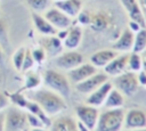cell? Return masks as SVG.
I'll return each instance as SVG.
<instances>
[{"label": "cell", "instance_id": "1", "mask_svg": "<svg viewBox=\"0 0 146 131\" xmlns=\"http://www.w3.org/2000/svg\"><path fill=\"white\" fill-rule=\"evenodd\" d=\"M29 98L35 101L50 117L62 113L67 107L65 98L48 88H36L34 90H30Z\"/></svg>", "mask_w": 146, "mask_h": 131}, {"label": "cell", "instance_id": "16", "mask_svg": "<svg viewBox=\"0 0 146 131\" xmlns=\"http://www.w3.org/2000/svg\"><path fill=\"white\" fill-rule=\"evenodd\" d=\"M133 36L135 33L132 31H130L128 27L124 28L121 34L119 35V38L115 40V42L112 46V49H114L115 51H120V52H129L130 50H132V46H133Z\"/></svg>", "mask_w": 146, "mask_h": 131}, {"label": "cell", "instance_id": "12", "mask_svg": "<svg viewBox=\"0 0 146 131\" xmlns=\"http://www.w3.org/2000/svg\"><path fill=\"white\" fill-rule=\"evenodd\" d=\"M40 46L47 54V57L55 58L60 52H63V41L56 35H42L40 39Z\"/></svg>", "mask_w": 146, "mask_h": 131}, {"label": "cell", "instance_id": "27", "mask_svg": "<svg viewBox=\"0 0 146 131\" xmlns=\"http://www.w3.org/2000/svg\"><path fill=\"white\" fill-rule=\"evenodd\" d=\"M24 1L34 13H39V14H43L51 6V0H24Z\"/></svg>", "mask_w": 146, "mask_h": 131}, {"label": "cell", "instance_id": "22", "mask_svg": "<svg viewBox=\"0 0 146 131\" xmlns=\"http://www.w3.org/2000/svg\"><path fill=\"white\" fill-rule=\"evenodd\" d=\"M124 106V96L116 88H112L108 92L103 107L104 108H123Z\"/></svg>", "mask_w": 146, "mask_h": 131}, {"label": "cell", "instance_id": "36", "mask_svg": "<svg viewBox=\"0 0 146 131\" xmlns=\"http://www.w3.org/2000/svg\"><path fill=\"white\" fill-rule=\"evenodd\" d=\"M128 28L130 30V31H132L133 33H136V32H138L140 28H143L137 22H135V21H129V23H128Z\"/></svg>", "mask_w": 146, "mask_h": 131}, {"label": "cell", "instance_id": "33", "mask_svg": "<svg viewBox=\"0 0 146 131\" xmlns=\"http://www.w3.org/2000/svg\"><path fill=\"white\" fill-rule=\"evenodd\" d=\"M91 15H92V14H90L89 10H83V9H82L75 18H78V22H79L81 25H89L90 19H91Z\"/></svg>", "mask_w": 146, "mask_h": 131}, {"label": "cell", "instance_id": "38", "mask_svg": "<svg viewBox=\"0 0 146 131\" xmlns=\"http://www.w3.org/2000/svg\"><path fill=\"white\" fill-rule=\"evenodd\" d=\"M138 3L140 6V9H141L143 15H144L145 21H146V0H138Z\"/></svg>", "mask_w": 146, "mask_h": 131}, {"label": "cell", "instance_id": "30", "mask_svg": "<svg viewBox=\"0 0 146 131\" xmlns=\"http://www.w3.org/2000/svg\"><path fill=\"white\" fill-rule=\"evenodd\" d=\"M35 62L32 57V54H31V49H27L26 48V52H25V57H24V60H23V64H22V68H21V72H27V71H31L34 66Z\"/></svg>", "mask_w": 146, "mask_h": 131}, {"label": "cell", "instance_id": "23", "mask_svg": "<svg viewBox=\"0 0 146 131\" xmlns=\"http://www.w3.org/2000/svg\"><path fill=\"white\" fill-rule=\"evenodd\" d=\"M108 24H110L108 17L103 13H97V14L91 15L89 26L91 30H94L96 32H102L108 27Z\"/></svg>", "mask_w": 146, "mask_h": 131}, {"label": "cell", "instance_id": "31", "mask_svg": "<svg viewBox=\"0 0 146 131\" xmlns=\"http://www.w3.org/2000/svg\"><path fill=\"white\" fill-rule=\"evenodd\" d=\"M26 121H27V124H29L30 128H41V126L46 128V125L42 122V120L39 116H36V115H34L32 113H27L26 112Z\"/></svg>", "mask_w": 146, "mask_h": 131}, {"label": "cell", "instance_id": "32", "mask_svg": "<svg viewBox=\"0 0 146 131\" xmlns=\"http://www.w3.org/2000/svg\"><path fill=\"white\" fill-rule=\"evenodd\" d=\"M0 44L1 46H8V31L6 22L0 19Z\"/></svg>", "mask_w": 146, "mask_h": 131}, {"label": "cell", "instance_id": "7", "mask_svg": "<svg viewBox=\"0 0 146 131\" xmlns=\"http://www.w3.org/2000/svg\"><path fill=\"white\" fill-rule=\"evenodd\" d=\"M83 63V56L81 52L74 50H67L60 52L54 58V64L57 68L63 71H70Z\"/></svg>", "mask_w": 146, "mask_h": 131}, {"label": "cell", "instance_id": "14", "mask_svg": "<svg viewBox=\"0 0 146 131\" xmlns=\"http://www.w3.org/2000/svg\"><path fill=\"white\" fill-rule=\"evenodd\" d=\"M128 56L129 52H122V54H117L105 67H104V72L108 75V76H116L123 72L127 71V63H128Z\"/></svg>", "mask_w": 146, "mask_h": 131}, {"label": "cell", "instance_id": "41", "mask_svg": "<svg viewBox=\"0 0 146 131\" xmlns=\"http://www.w3.org/2000/svg\"><path fill=\"white\" fill-rule=\"evenodd\" d=\"M0 131H5V112H0Z\"/></svg>", "mask_w": 146, "mask_h": 131}, {"label": "cell", "instance_id": "18", "mask_svg": "<svg viewBox=\"0 0 146 131\" xmlns=\"http://www.w3.org/2000/svg\"><path fill=\"white\" fill-rule=\"evenodd\" d=\"M116 55L117 51L114 49H100L90 56V63L97 68H104Z\"/></svg>", "mask_w": 146, "mask_h": 131}, {"label": "cell", "instance_id": "13", "mask_svg": "<svg viewBox=\"0 0 146 131\" xmlns=\"http://www.w3.org/2000/svg\"><path fill=\"white\" fill-rule=\"evenodd\" d=\"M130 21L137 22L141 27H146V21L138 3V0H120Z\"/></svg>", "mask_w": 146, "mask_h": 131}, {"label": "cell", "instance_id": "45", "mask_svg": "<svg viewBox=\"0 0 146 131\" xmlns=\"http://www.w3.org/2000/svg\"><path fill=\"white\" fill-rule=\"evenodd\" d=\"M54 1H62V0H54Z\"/></svg>", "mask_w": 146, "mask_h": 131}, {"label": "cell", "instance_id": "37", "mask_svg": "<svg viewBox=\"0 0 146 131\" xmlns=\"http://www.w3.org/2000/svg\"><path fill=\"white\" fill-rule=\"evenodd\" d=\"M66 34H67V28H65V30H57V32H56V36L58 38V39H60L62 41L65 39V36H66Z\"/></svg>", "mask_w": 146, "mask_h": 131}, {"label": "cell", "instance_id": "40", "mask_svg": "<svg viewBox=\"0 0 146 131\" xmlns=\"http://www.w3.org/2000/svg\"><path fill=\"white\" fill-rule=\"evenodd\" d=\"M76 124H78V131H94L91 129H89L88 126H86L84 124H82L81 122L76 121Z\"/></svg>", "mask_w": 146, "mask_h": 131}, {"label": "cell", "instance_id": "26", "mask_svg": "<svg viewBox=\"0 0 146 131\" xmlns=\"http://www.w3.org/2000/svg\"><path fill=\"white\" fill-rule=\"evenodd\" d=\"M143 68V58L141 54L131 51L128 56V63H127V71H131L133 73L139 72Z\"/></svg>", "mask_w": 146, "mask_h": 131}, {"label": "cell", "instance_id": "9", "mask_svg": "<svg viewBox=\"0 0 146 131\" xmlns=\"http://www.w3.org/2000/svg\"><path fill=\"white\" fill-rule=\"evenodd\" d=\"M42 15L56 30H65L72 25V18L68 17L66 14H64L62 10H59L55 6L49 7Z\"/></svg>", "mask_w": 146, "mask_h": 131}, {"label": "cell", "instance_id": "39", "mask_svg": "<svg viewBox=\"0 0 146 131\" xmlns=\"http://www.w3.org/2000/svg\"><path fill=\"white\" fill-rule=\"evenodd\" d=\"M5 66V51L2 49V46L0 44V68Z\"/></svg>", "mask_w": 146, "mask_h": 131}, {"label": "cell", "instance_id": "15", "mask_svg": "<svg viewBox=\"0 0 146 131\" xmlns=\"http://www.w3.org/2000/svg\"><path fill=\"white\" fill-rule=\"evenodd\" d=\"M113 88V83L110 82V81H106L104 82L100 87H98L96 90H94L92 92H90L87 97V100L86 103L88 105H91V106H95V107H100L103 106L108 92L111 91V89Z\"/></svg>", "mask_w": 146, "mask_h": 131}, {"label": "cell", "instance_id": "20", "mask_svg": "<svg viewBox=\"0 0 146 131\" xmlns=\"http://www.w3.org/2000/svg\"><path fill=\"white\" fill-rule=\"evenodd\" d=\"M32 22L35 30L41 35H55L57 30L47 21V18L39 13H32Z\"/></svg>", "mask_w": 146, "mask_h": 131}, {"label": "cell", "instance_id": "42", "mask_svg": "<svg viewBox=\"0 0 146 131\" xmlns=\"http://www.w3.org/2000/svg\"><path fill=\"white\" fill-rule=\"evenodd\" d=\"M141 58H143V69L146 71V49L141 52Z\"/></svg>", "mask_w": 146, "mask_h": 131}, {"label": "cell", "instance_id": "8", "mask_svg": "<svg viewBox=\"0 0 146 131\" xmlns=\"http://www.w3.org/2000/svg\"><path fill=\"white\" fill-rule=\"evenodd\" d=\"M108 81V75L105 72H96L95 74L90 75L86 80L75 84V89L78 92L83 95H89L98 87H100L104 82Z\"/></svg>", "mask_w": 146, "mask_h": 131}, {"label": "cell", "instance_id": "29", "mask_svg": "<svg viewBox=\"0 0 146 131\" xmlns=\"http://www.w3.org/2000/svg\"><path fill=\"white\" fill-rule=\"evenodd\" d=\"M31 54H32V57H33L35 64H42L47 58V54L41 46L31 49Z\"/></svg>", "mask_w": 146, "mask_h": 131}, {"label": "cell", "instance_id": "2", "mask_svg": "<svg viewBox=\"0 0 146 131\" xmlns=\"http://www.w3.org/2000/svg\"><path fill=\"white\" fill-rule=\"evenodd\" d=\"M42 82L46 88L57 92L65 99L71 96V82L67 75H64L57 69H46L42 75Z\"/></svg>", "mask_w": 146, "mask_h": 131}, {"label": "cell", "instance_id": "11", "mask_svg": "<svg viewBox=\"0 0 146 131\" xmlns=\"http://www.w3.org/2000/svg\"><path fill=\"white\" fill-rule=\"evenodd\" d=\"M96 72H98V69L91 63H82L79 66L70 69L67 72V77H68L70 82L76 84V83L86 80L90 75L95 74Z\"/></svg>", "mask_w": 146, "mask_h": 131}, {"label": "cell", "instance_id": "34", "mask_svg": "<svg viewBox=\"0 0 146 131\" xmlns=\"http://www.w3.org/2000/svg\"><path fill=\"white\" fill-rule=\"evenodd\" d=\"M9 104H10V100H9L8 96L0 92V112H3L5 109H7Z\"/></svg>", "mask_w": 146, "mask_h": 131}, {"label": "cell", "instance_id": "17", "mask_svg": "<svg viewBox=\"0 0 146 131\" xmlns=\"http://www.w3.org/2000/svg\"><path fill=\"white\" fill-rule=\"evenodd\" d=\"M82 28L79 25H71L67 28V34L63 40V46L67 50L76 49L82 41Z\"/></svg>", "mask_w": 146, "mask_h": 131}, {"label": "cell", "instance_id": "21", "mask_svg": "<svg viewBox=\"0 0 146 131\" xmlns=\"http://www.w3.org/2000/svg\"><path fill=\"white\" fill-rule=\"evenodd\" d=\"M50 131H78L76 121L72 116H59L51 121Z\"/></svg>", "mask_w": 146, "mask_h": 131}, {"label": "cell", "instance_id": "43", "mask_svg": "<svg viewBox=\"0 0 146 131\" xmlns=\"http://www.w3.org/2000/svg\"><path fill=\"white\" fill-rule=\"evenodd\" d=\"M30 131H48V130H47V128L41 126V128H31Z\"/></svg>", "mask_w": 146, "mask_h": 131}, {"label": "cell", "instance_id": "10", "mask_svg": "<svg viewBox=\"0 0 146 131\" xmlns=\"http://www.w3.org/2000/svg\"><path fill=\"white\" fill-rule=\"evenodd\" d=\"M123 128L127 130L146 128V112L139 108H130L124 112Z\"/></svg>", "mask_w": 146, "mask_h": 131}, {"label": "cell", "instance_id": "6", "mask_svg": "<svg viewBox=\"0 0 146 131\" xmlns=\"http://www.w3.org/2000/svg\"><path fill=\"white\" fill-rule=\"evenodd\" d=\"M74 112H75L76 120L79 122H81L89 129L95 130L98 121V116L100 113L98 110V107H95L88 104H79L75 106Z\"/></svg>", "mask_w": 146, "mask_h": 131}, {"label": "cell", "instance_id": "24", "mask_svg": "<svg viewBox=\"0 0 146 131\" xmlns=\"http://www.w3.org/2000/svg\"><path fill=\"white\" fill-rule=\"evenodd\" d=\"M25 80H24V87H23V90H26V91H30V90H34L36 88H39V85L41 84V77L38 73L35 72H32L31 71H27L25 72Z\"/></svg>", "mask_w": 146, "mask_h": 131}, {"label": "cell", "instance_id": "5", "mask_svg": "<svg viewBox=\"0 0 146 131\" xmlns=\"http://www.w3.org/2000/svg\"><path fill=\"white\" fill-rule=\"evenodd\" d=\"M114 87L123 93L124 97H131L133 96L138 90V81L136 73L131 71H125L116 76H114Z\"/></svg>", "mask_w": 146, "mask_h": 131}, {"label": "cell", "instance_id": "25", "mask_svg": "<svg viewBox=\"0 0 146 131\" xmlns=\"http://www.w3.org/2000/svg\"><path fill=\"white\" fill-rule=\"evenodd\" d=\"M145 49H146V27H143L135 33L132 51L141 54Z\"/></svg>", "mask_w": 146, "mask_h": 131}, {"label": "cell", "instance_id": "28", "mask_svg": "<svg viewBox=\"0 0 146 131\" xmlns=\"http://www.w3.org/2000/svg\"><path fill=\"white\" fill-rule=\"evenodd\" d=\"M25 52H26V48L25 47H19L13 54V57H11L13 66L15 67V69H17L19 72H21L22 64H23V60H24V57H25Z\"/></svg>", "mask_w": 146, "mask_h": 131}, {"label": "cell", "instance_id": "19", "mask_svg": "<svg viewBox=\"0 0 146 131\" xmlns=\"http://www.w3.org/2000/svg\"><path fill=\"white\" fill-rule=\"evenodd\" d=\"M54 5L72 19L75 18L82 10V0H62L55 1Z\"/></svg>", "mask_w": 146, "mask_h": 131}, {"label": "cell", "instance_id": "44", "mask_svg": "<svg viewBox=\"0 0 146 131\" xmlns=\"http://www.w3.org/2000/svg\"><path fill=\"white\" fill-rule=\"evenodd\" d=\"M123 131H146V128H141V129H129V130L124 129Z\"/></svg>", "mask_w": 146, "mask_h": 131}, {"label": "cell", "instance_id": "35", "mask_svg": "<svg viewBox=\"0 0 146 131\" xmlns=\"http://www.w3.org/2000/svg\"><path fill=\"white\" fill-rule=\"evenodd\" d=\"M136 76H137L138 84H139V85H144V87H146V71L141 68L139 72L136 73Z\"/></svg>", "mask_w": 146, "mask_h": 131}, {"label": "cell", "instance_id": "3", "mask_svg": "<svg viewBox=\"0 0 146 131\" xmlns=\"http://www.w3.org/2000/svg\"><path fill=\"white\" fill-rule=\"evenodd\" d=\"M123 120V108H105L99 113L95 131H122Z\"/></svg>", "mask_w": 146, "mask_h": 131}, {"label": "cell", "instance_id": "4", "mask_svg": "<svg viewBox=\"0 0 146 131\" xmlns=\"http://www.w3.org/2000/svg\"><path fill=\"white\" fill-rule=\"evenodd\" d=\"M26 112L17 106H8L5 112V131H27Z\"/></svg>", "mask_w": 146, "mask_h": 131}]
</instances>
